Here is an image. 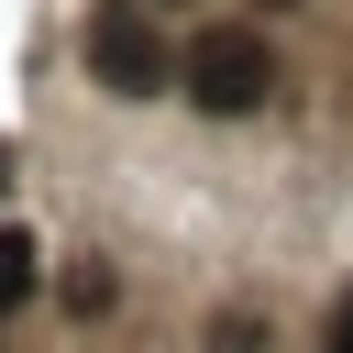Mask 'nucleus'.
Listing matches in <instances>:
<instances>
[{
    "instance_id": "1",
    "label": "nucleus",
    "mask_w": 353,
    "mask_h": 353,
    "mask_svg": "<svg viewBox=\"0 0 353 353\" xmlns=\"http://www.w3.org/2000/svg\"><path fill=\"white\" fill-rule=\"evenodd\" d=\"M265 88H276V44H265V33L221 22V33H199V44H188V99H199V110L243 121V110H265Z\"/></svg>"
},
{
    "instance_id": "2",
    "label": "nucleus",
    "mask_w": 353,
    "mask_h": 353,
    "mask_svg": "<svg viewBox=\"0 0 353 353\" xmlns=\"http://www.w3.org/2000/svg\"><path fill=\"white\" fill-rule=\"evenodd\" d=\"M88 77H99L110 99H154V88H165V33H154L143 11H99V22H88Z\"/></svg>"
},
{
    "instance_id": "3",
    "label": "nucleus",
    "mask_w": 353,
    "mask_h": 353,
    "mask_svg": "<svg viewBox=\"0 0 353 353\" xmlns=\"http://www.w3.org/2000/svg\"><path fill=\"white\" fill-rule=\"evenodd\" d=\"M33 287H44V254H33V232H0V320H11V309H33Z\"/></svg>"
},
{
    "instance_id": "4",
    "label": "nucleus",
    "mask_w": 353,
    "mask_h": 353,
    "mask_svg": "<svg viewBox=\"0 0 353 353\" xmlns=\"http://www.w3.org/2000/svg\"><path fill=\"white\" fill-rule=\"evenodd\" d=\"M66 309H88V320H99V309H110V276H99V265H77V276H66Z\"/></svg>"
},
{
    "instance_id": "5",
    "label": "nucleus",
    "mask_w": 353,
    "mask_h": 353,
    "mask_svg": "<svg viewBox=\"0 0 353 353\" xmlns=\"http://www.w3.org/2000/svg\"><path fill=\"white\" fill-rule=\"evenodd\" d=\"M320 353H353V287L331 298V320H320Z\"/></svg>"
},
{
    "instance_id": "6",
    "label": "nucleus",
    "mask_w": 353,
    "mask_h": 353,
    "mask_svg": "<svg viewBox=\"0 0 353 353\" xmlns=\"http://www.w3.org/2000/svg\"><path fill=\"white\" fill-rule=\"evenodd\" d=\"M0 188H11V154H0Z\"/></svg>"
}]
</instances>
